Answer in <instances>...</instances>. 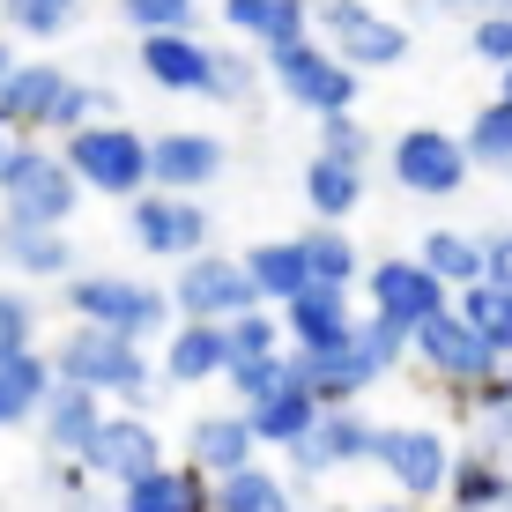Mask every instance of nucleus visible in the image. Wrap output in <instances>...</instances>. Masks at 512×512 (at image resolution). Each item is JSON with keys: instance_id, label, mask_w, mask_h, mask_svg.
Masks as SVG:
<instances>
[{"instance_id": "28", "label": "nucleus", "mask_w": 512, "mask_h": 512, "mask_svg": "<svg viewBox=\"0 0 512 512\" xmlns=\"http://www.w3.org/2000/svg\"><path fill=\"white\" fill-rule=\"evenodd\" d=\"M416 268L461 297V290H475V282H483V238H475V231H453V223H438V231H423V245H416Z\"/></svg>"}, {"instance_id": "40", "label": "nucleus", "mask_w": 512, "mask_h": 512, "mask_svg": "<svg viewBox=\"0 0 512 512\" xmlns=\"http://www.w3.org/2000/svg\"><path fill=\"white\" fill-rule=\"evenodd\" d=\"M30 349H38V305L23 282H0V364L30 357Z\"/></svg>"}, {"instance_id": "51", "label": "nucleus", "mask_w": 512, "mask_h": 512, "mask_svg": "<svg viewBox=\"0 0 512 512\" xmlns=\"http://www.w3.org/2000/svg\"><path fill=\"white\" fill-rule=\"evenodd\" d=\"M490 8H512V0H490Z\"/></svg>"}, {"instance_id": "27", "label": "nucleus", "mask_w": 512, "mask_h": 512, "mask_svg": "<svg viewBox=\"0 0 512 512\" xmlns=\"http://www.w3.org/2000/svg\"><path fill=\"white\" fill-rule=\"evenodd\" d=\"M156 372H164L171 386H208V379H223V327L171 320V334H164V357H156Z\"/></svg>"}, {"instance_id": "15", "label": "nucleus", "mask_w": 512, "mask_h": 512, "mask_svg": "<svg viewBox=\"0 0 512 512\" xmlns=\"http://www.w3.org/2000/svg\"><path fill=\"white\" fill-rule=\"evenodd\" d=\"M409 357H416V364H423V372H431L438 386H453L461 401L475 394V386H490V379L505 372V364L490 357V349L475 342V334H468L461 320H453V305L438 312L431 327H416V334H409Z\"/></svg>"}, {"instance_id": "43", "label": "nucleus", "mask_w": 512, "mask_h": 512, "mask_svg": "<svg viewBox=\"0 0 512 512\" xmlns=\"http://www.w3.org/2000/svg\"><path fill=\"white\" fill-rule=\"evenodd\" d=\"M483 282L512 297V231H490L483 238Z\"/></svg>"}, {"instance_id": "45", "label": "nucleus", "mask_w": 512, "mask_h": 512, "mask_svg": "<svg viewBox=\"0 0 512 512\" xmlns=\"http://www.w3.org/2000/svg\"><path fill=\"white\" fill-rule=\"evenodd\" d=\"M15 60H23V52H15V38H0V82L15 75Z\"/></svg>"}, {"instance_id": "2", "label": "nucleus", "mask_w": 512, "mask_h": 512, "mask_svg": "<svg viewBox=\"0 0 512 512\" xmlns=\"http://www.w3.org/2000/svg\"><path fill=\"white\" fill-rule=\"evenodd\" d=\"M52 379L60 386H82V394H119V409H149L156 401V357L141 342H119V334H97V327H67L60 342L45 349Z\"/></svg>"}, {"instance_id": "3", "label": "nucleus", "mask_w": 512, "mask_h": 512, "mask_svg": "<svg viewBox=\"0 0 512 512\" xmlns=\"http://www.w3.org/2000/svg\"><path fill=\"white\" fill-rule=\"evenodd\" d=\"M0 127L15 141H67L90 127V82L67 75L60 60H15V75L0 82Z\"/></svg>"}, {"instance_id": "14", "label": "nucleus", "mask_w": 512, "mask_h": 512, "mask_svg": "<svg viewBox=\"0 0 512 512\" xmlns=\"http://www.w3.org/2000/svg\"><path fill=\"white\" fill-rule=\"evenodd\" d=\"M223 171H231V141L223 134H208V127L149 134V193H186V201H201Z\"/></svg>"}, {"instance_id": "7", "label": "nucleus", "mask_w": 512, "mask_h": 512, "mask_svg": "<svg viewBox=\"0 0 512 512\" xmlns=\"http://www.w3.org/2000/svg\"><path fill=\"white\" fill-rule=\"evenodd\" d=\"M372 468L401 490V505L431 512L438 498H446V475H453V438L438 431V423H379Z\"/></svg>"}, {"instance_id": "44", "label": "nucleus", "mask_w": 512, "mask_h": 512, "mask_svg": "<svg viewBox=\"0 0 512 512\" xmlns=\"http://www.w3.org/2000/svg\"><path fill=\"white\" fill-rule=\"evenodd\" d=\"M97 119H127V112H119V90H104V82H90V127H97Z\"/></svg>"}, {"instance_id": "47", "label": "nucleus", "mask_w": 512, "mask_h": 512, "mask_svg": "<svg viewBox=\"0 0 512 512\" xmlns=\"http://www.w3.org/2000/svg\"><path fill=\"white\" fill-rule=\"evenodd\" d=\"M498 82H505V90H498V97H505V104H512V67H505V75H498Z\"/></svg>"}, {"instance_id": "48", "label": "nucleus", "mask_w": 512, "mask_h": 512, "mask_svg": "<svg viewBox=\"0 0 512 512\" xmlns=\"http://www.w3.org/2000/svg\"><path fill=\"white\" fill-rule=\"evenodd\" d=\"M505 409H512V364H505Z\"/></svg>"}, {"instance_id": "17", "label": "nucleus", "mask_w": 512, "mask_h": 512, "mask_svg": "<svg viewBox=\"0 0 512 512\" xmlns=\"http://www.w3.org/2000/svg\"><path fill=\"white\" fill-rule=\"evenodd\" d=\"M186 468L201 475V483H231V475L260 468V438L253 423H245L238 409H208L186 423Z\"/></svg>"}, {"instance_id": "37", "label": "nucleus", "mask_w": 512, "mask_h": 512, "mask_svg": "<svg viewBox=\"0 0 512 512\" xmlns=\"http://www.w3.org/2000/svg\"><path fill=\"white\" fill-rule=\"evenodd\" d=\"M119 23L134 38H171V30H201V0H119Z\"/></svg>"}, {"instance_id": "5", "label": "nucleus", "mask_w": 512, "mask_h": 512, "mask_svg": "<svg viewBox=\"0 0 512 512\" xmlns=\"http://www.w3.org/2000/svg\"><path fill=\"white\" fill-rule=\"evenodd\" d=\"M60 164L82 186V201L104 193V201L127 208V201L149 193V134H134L127 119H97V127H75L60 141Z\"/></svg>"}, {"instance_id": "35", "label": "nucleus", "mask_w": 512, "mask_h": 512, "mask_svg": "<svg viewBox=\"0 0 512 512\" xmlns=\"http://www.w3.org/2000/svg\"><path fill=\"white\" fill-rule=\"evenodd\" d=\"M260 357H282V320L268 305L223 320V372H231V364H260Z\"/></svg>"}, {"instance_id": "4", "label": "nucleus", "mask_w": 512, "mask_h": 512, "mask_svg": "<svg viewBox=\"0 0 512 512\" xmlns=\"http://www.w3.org/2000/svg\"><path fill=\"white\" fill-rule=\"evenodd\" d=\"M82 216V186L67 179L52 141H8L0 156V223H38V231H67Z\"/></svg>"}, {"instance_id": "32", "label": "nucleus", "mask_w": 512, "mask_h": 512, "mask_svg": "<svg viewBox=\"0 0 512 512\" xmlns=\"http://www.w3.org/2000/svg\"><path fill=\"white\" fill-rule=\"evenodd\" d=\"M45 394H52V364H45V349H30V357H8V364H0V431L30 423Z\"/></svg>"}, {"instance_id": "26", "label": "nucleus", "mask_w": 512, "mask_h": 512, "mask_svg": "<svg viewBox=\"0 0 512 512\" xmlns=\"http://www.w3.org/2000/svg\"><path fill=\"white\" fill-rule=\"evenodd\" d=\"M297 193H305L312 223H334V231H349V216L364 208V171L327 164V156H305V171H297Z\"/></svg>"}, {"instance_id": "24", "label": "nucleus", "mask_w": 512, "mask_h": 512, "mask_svg": "<svg viewBox=\"0 0 512 512\" xmlns=\"http://www.w3.org/2000/svg\"><path fill=\"white\" fill-rule=\"evenodd\" d=\"M238 275L253 282V305H268V312H282L297 290H312V282H305V260H297V238H260V245H245V253H238Z\"/></svg>"}, {"instance_id": "50", "label": "nucleus", "mask_w": 512, "mask_h": 512, "mask_svg": "<svg viewBox=\"0 0 512 512\" xmlns=\"http://www.w3.org/2000/svg\"><path fill=\"white\" fill-rule=\"evenodd\" d=\"M505 512H512V483H505Z\"/></svg>"}, {"instance_id": "11", "label": "nucleus", "mask_w": 512, "mask_h": 512, "mask_svg": "<svg viewBox=\"0 0 512 512\" xmlns=\"http://www.w3.org/2000/svg\"><path fill=\"white\" fill-rule=\"evenodd\" d=\"M171 320H193V327H223V320H238V312H253V282L238 275V260L231 253H193L179 260V275H171Z\"/></svg>"}, {"instance_id": "22", "label": "nucleus", "mask_w": 512, "mask_h": 512, "mask_svg": "<svg viewBox=\"0 0 512 512\" xmlns=\"http://www.w3.org/2000/svg\"><path fill=\"white\" fill-rule=\"evenodd\" d=\"M505 483H512V461L490 446H453V475H446V505L453 512H498L505 505Z\"/></svg>"}, {"instance_id": "23", "label": "nucleus", "mask_w": 512, "mask_h": 512, "mask_svg": "<svg viewBox=\"0 0 512 512\" xmlns=\"http://www.w3.org/2000/svg\"><path fill=\"white\" fill-rule=\"evenodd\" d=\"M208 505H216V483H201L186 461H164V468L141 475V483L119 490L112 512H208Z\"/></svg>"}, {"instance_id": "13", "label": "nucleus", "mask_w": 512, "mask_h": 512, "mask_svg": "<svg viewBox=\"0 0 512 512\" xmlns=\"http://www.w3.org/2000/svg\"><path fill=\"white\" fill-rule=\"evenodd\" d=\"M90 483H112V490H127L141 483L149 468H164V438H156V423L149 416H134V409H104V423L90 431V446H82V461H75Z\"/></svg>"}, {"instance_id": "31", "label": "nucleus", "mask_w": 512, "mask_h": 512, "mask_svg": "<svg viewBox=\"0 0 512 512\" xmlns=\"http://www.w3.org/2000/svg\"><path fill=\"white\" fill-rule=\"evenodd\" d=\"M208 512H297V483L260 461V468L231 475V483H216V505Z\"/></svg>"}, {"instance_id": "38", "label": "nucleus", "mask_w": 512, "mask_h": 512, "mask_svg": "<svg viewBox=\"0 0 512 512\" xmlns=\"http://www.w3.org/2000/svg\"><path fill=\"white\" fill-rule=\"evenodd\" d=\"M312 156H327V164H349V171H364V179H372L379 141H372V127H364L357 112H342V119H320V149H312Z\"/></svg>"}, {"instance_id": "30", "label": "nucleus", "mask_w": 512, "mask_h": 512, "mask_svg": "<svg viewBox=\"0 0 512 512\" xmlns=\"http://www.w3.org/2000/svg\"><path fill=\"white\" fill-rule=\"evenodd\" d=\"M453 320H461L498 364H512V297H505V290H490V282L461 290V297H453Z\"/></svg>"}, {"instance_id": "12", "label": "nucleus", "mask_w": 512, "mask_h": 512, "mask_svg": "<svg viewBox=\"0 0 512 512\" xmlns=\"http://www.w3.org/2000/svg\"><path fill=\"white\" fill-rule=\"evenodd\" d=\"M127 231L149 260H193L208 253V238H216V216H208L201 201H186V193H141V201H127Z\"/></svg>"}, {"instance_id": "10", "label": "nucleus", "mask_w": 512, "mask_h": 512, "mask_svg": "<svg viewBox=\"0 0 512 512\" xmlns=\"http://www.w3.org/2000/svg\"><path fill=\"white\" fill-rule=\"evenodd\" d=\"M364 305H372L364 320L394 327L401 342H409L416 327H431L438 312L453 305V290H446V282H431L409 253H394V260H372V268H364Z\"/></svg>"}, {"instance_id": "9", "label": "nucleus", "mask_w": 512, "mask_h": 512, "mask_svg": "<svg viewBox=\"0 0 512 512\" xmlns=\"http://www.w3.org/2000/svg\"><path fill=\"white\" fill-rule=\"evenodd\" d=\"M268 82L282 97L297 104V112H312V119H342V112H357V75H349L334 52L312 38V45H290V52H268Z\"/></svg>"}, {"instance_id": "6", "label": "nucleus", "mask_w": 512, "mask_h": 512, "mask_svg": "<svg viewBox=\"0 0 512 512\" xmlns=\"http://www.w3.org/2000/svg\"><path fill=\"white\" fill-rule=\"evenodd\" d=\"M312 38L364 82V75H386V67L409 60L416 30L394 23V15H379L372 0H312Z\"/></svg>"}, {"instance_id": "46", "label": "nucleus", "mask_w": 512, "mask_h": 512, "mask_svg": "<svg viewBox=\"0 0 512 512\" xmlns=\"http://www.w3.org/2000/svg\"><path fill=\"white\" fill-rule=\"evenodd\" d=\"M364 512H423V505H401V498H386V505H364Z\"/></svg>"}, {"instance_id": "33", "label": "nucleus", "mask_w": 512, "mask_h": 512, "mask_svg": "<svg viewBox=\"0 0 512 512\" xmlns=\"http://www.w3.org/2000/svg\"><path fill=\"white\" fill-rule=\"evenodd\" d=\"M461 156H468V171H512V104L505 97L475 104V119L461 127Z\"/></svg>"}, {"instance_id": "25", "label": "nucleus", "mask_w": 512, "mask_h": 512, "mask_svg": "<svg viewBox=\"0 0 512 512\" xmlns=\"http://www.w3.org/2000/svg\"><path fill=\"white\" fill-rule=\"evenodd\" d=\"M297 260H305V282H312V290H342V297H357V282H364L357 238L334 231V223H305V231H297Z\"/></svg>"}, {"instance_id": "18", "label": "nucleus", "mask_w": 512, "mask_h": 512, "mask_svg": "<svg viewBox=\"0 0 512 512\" xmlns=\"http://www.w3.org/2000/svg\"><path fill=\"white\" fill-rule=\"evenodd\" d=\"M208 45L201 30H171V38H134V60H141V82L164 97H208Z\"/></svg>"}, {"instance_id": "36", "label": "nucleus", "mask_w": 512, "mask_h": 512, "mask_svg": "<svg viewBox=\"0 0 512 512\" xmlns=\"http://www.w3.org/2000/svg\"><path fill=\"white\" fill-rule=\"evenodd\" d=\"M82 0H0V38H67Z\"/></svg>"}, {"instance_id": "29", "label": "nucleus", "mask_w": 512, "mask_h": 512, "mask_svg": "<svg viewBox=\"0 0 512 512\" xmlns=\"http://www.w3.org/2000/svg\"><path fill=\"white\" fill-rule=\"evenodd\" d=\"M245 423H253V438H260V453H290L297 438L320 423V401L312 394H297V386H282L275 401H260V409H245Z\"/></svg>"}, {"instance_id": "34", "label": "nucleus", "mask_w": 512, "mask_h": 512, "mask_svg": "<svg viewBox=\"0 0 512 512\" xmlns=\"http://www.w3.org/2000/svg\"><path fill=\"white\" fill-rule=\"evenodd\" d=\"M268 67H260L253 45H208V97L201 104H253Z\"/></svg>"}, {"instance_id": "39", "label": "nucleus", "mask_w": 512, "mask_h": 512, "mask_svg": "<svg viewBox=\"0 0 512 512\" xmlns=\"http://www.w3.org/2000/svg\"><path fill=\"white\" fill-rule=\"evenodd\" d=\"M223 386H231V409H260V401H275L282 386H290V357H260V364H231L223 372Z\"/></svg>"}, {"instance_id": "19", "label": "nucleus", "mask_w": 512, "mask_h": 512, "mask_svg": "<svg viewBox=\"0 0 512 512\" xmlns=\"http://www.w3.org/2000/svg\"><path fill=\"white\" fill-rule=\"evenodd\" d=\"M275 320H282V357H320V349H334L357 327V305L342 290H297Z\"/></svg>"}, {"instance_id": "41", "label": "nucleus", "mask_w": 512, "mask_h": 512, "mask_svg": "<svg viewBox=\"0 0 512 512\" xmlns=\"http://www.w3.org/2000/svg\"><path fill=\"white\" fill-rule=\"evenodd\" d=\"M468 52L505 75V67H512V8H483V15H475V23H468Z\"/></svg>"}, {"instance_id": "21", "label": "nucleus", "mask_w": 512, "mask_h": 512, "mask_svg": "<svg viewBox=\"0 0 512 512\" xmlns=\"http://www.w3.org/2000/svg\"><path fill=\"white\" fill-rule=\"evenodd\" d=\"M0 268L23 275V282H67L82 268L75 238L67 231H38V223H0Z\"/></svg>"}, {"instance_id": "42", "label": "nucleus", "mask_w": 512, "mask_h": 512, "mask_svg": "<svg viewBox=\"0 0 512 512\" xmlns=\"http://www.w3.org/2000/svg\"><path fill=\"white\" fill-rule=\"evenodd\" d=\"M216 15H223V30H231V38H245L253 52L275 38V0H216Z\"/></svg>"}, {"instance_id": "49", "label": "nucleus", "mask_w": 512, "mask_h": 512, "mask_svg": "<svg viewBox=\"0 0 512 512\" xmlns=\"http://www.w3.org/2000/svg\"><path fill=\"white\" fill-rule=\"evenodd\" d=\"M8 141H15V134H8V127H0V156H8Z\"/></svg>"}, {"instance_id": "20", "label": "nucleus", "mask_w": 512, "mask_h": 512, "mask_svg": "<svg viewBox=\"0 0 512 512\" xmlns=\"http://www.w3.org/2000/svg\"><path fill=\"white\" fill-rule=\"evenodd\" d=\"M38 438H45V453L52 461H82V446H90V431L104 423V401L97 394H82V386H60L52 379V394L38 401Z\"/></svg>"}, {"instance_id": "8", "label": "nucleus", "mask_w": 512, "mask_h": 512, "mask_svg": "<svg viewBox=\"0 0 512 512\" xmlns=\"http://www.w3.org/2000/svg\"><path fill=\"white\" fill-rule=\"evenodd\" d=\"M379 156H386V179L401 193H416V201H453L468 186L461 134H446V127H401Z\"/></svg>"}, {"instance_id": "16", "label": "nucleus", "mask_w": 512, "mask_h": 512, "mask_svg": "<svg viewBox=\"0 0 512 512\" xmlns=\"http://www.w3.org/2000/svg\"><path fill=\"white\" fill-rule=\"evenodd\" d=\"M372 438H379V423L364 409H320V423L282 453V461H290V483H320V475H334V468L372 461Z\"/></svg>"}, {"instance_id": "1", "label": "nucleus", "mask_w": 512, "mask_h": 512, "mask_svg": "<svg viewBox=\"0 0 512 512\" xmlns=\"http://www.w3.org/2000/svg\"><path fill=\"white\" fill-rule=\"evenodd\" d=\"M60 305H67V327H97V334H119V342H141V349L171 334V297L149 275L75 268L60 282Z\"/></svg>"}]
</instances>
